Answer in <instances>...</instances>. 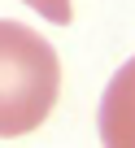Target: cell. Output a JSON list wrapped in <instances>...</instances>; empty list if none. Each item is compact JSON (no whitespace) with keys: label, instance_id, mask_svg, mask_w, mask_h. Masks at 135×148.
Returning a JSON list of instances; mask_svg holds the SVG:
<instances>
[{"label":"cell","instance_id":"6da1fadb","mask_svg":"<svg viewBox=\"0 0 135 148\" xmlns=\"http://www.w3.org/2000/svg\"><path fill=\"white\" fill-rule=\"evenodd\" d=\"M61 92L57 48L22 22L0 18V139L44 126Z\"/></svg>","mask_w":135,"mask_h":148},{"label":"cell","instance_id":"7a4b0ae2","mask_svg":"<svg viewBox=\"0 0 135 148\" xmlns=\"http://www.w3.org/2000/svg\"><path fill=\"white\" fill-rule=\"evenodd\" d=\"M96 131L105 148H135V57L109 79L96 109Z\"/></svg>","mask_w":135,"mask_h":148},{"label":"cell","instance_id":"3957f363","mask_svg":"<svg viewBox=\"0 0 135 148\" xmlns=\"http://www.w3.org/2000/svg\"><path fill=\"white\" fill-rule=\"evenodd\" d=\"M22 5H31L39 18H48L52 26H70V18H74V5L70 0H22Z\"/></svg>","mask_w":135,"mask_h":148}]
</instances>
